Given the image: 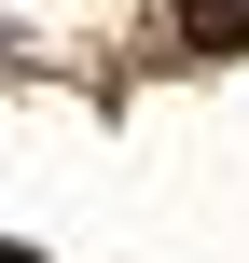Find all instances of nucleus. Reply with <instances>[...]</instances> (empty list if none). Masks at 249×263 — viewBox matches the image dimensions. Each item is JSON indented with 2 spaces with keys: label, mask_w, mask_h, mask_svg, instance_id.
I'll return each instance as SVG.
<instances>
[{
  "label": "nucleus",
  "mask_w": 249,
  "mask_h": 263,
  "mask_svg": "<svg viewBox=\"0 0 249 263\" xmlns=\"http://www.w3.org/2000/svg\"><path fill=\"white\" fill-rule=\"evenodd\" d=\"M180 42H208V55H236V42H249V0H180Z\"/></svg>",
  "instance_id": "f257e3e1"
}]
</instances>
